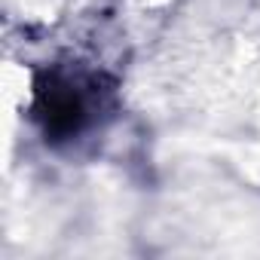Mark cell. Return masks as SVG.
I'll return each instance as SVG.
<instances>
[{"instance_id": "cell-1", "label": "cell", "mask_w": 260, "mask_h": 260, "mask_svg": "<svg viewBox=\"0 0 260 260\" xmlns=\"http://www.w3.org/2000/svg\"><path fill=\"white\" fill-rule=\"evenodd\" d=\"M86 110H89V101H86V92L80 89V83L58 77L40 89V113L46 119V132H52V135L77 132L80 122L86 119Z\"/></svg>"}]
</instances>
